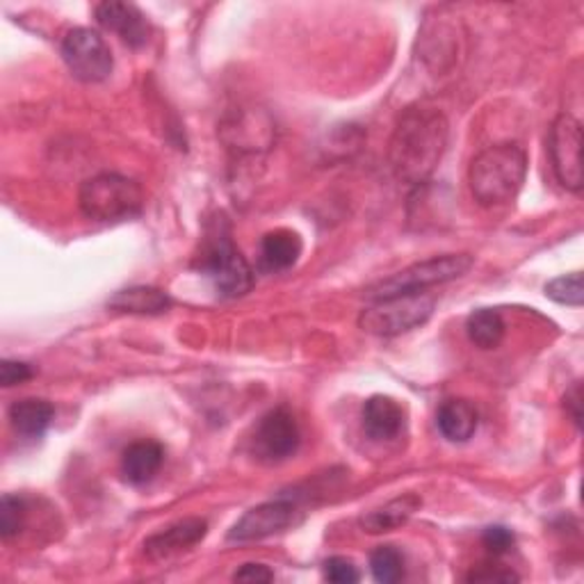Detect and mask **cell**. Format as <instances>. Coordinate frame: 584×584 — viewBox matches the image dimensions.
<instances>
[{"label": "cell", "instance_id": "6da1fadb", "mask_svg": "<svg viewBox=\"0 0 584 584\" xmlns=\"http://www.w3.org/2000/svg\"><path fill=\"white\" fill-rule=\"evenodd\" d=\"M447 121L439 110L409 108L393 131L389 162L400 181L409 185L425 183L445 153Z\"/></svg>", "mask_w": 584, "mask_h": 584}, {"label": "cell", "instance_id": "7a4b0ae2", "mask_svg": "<svg viewBox=\"0 0 584 584\" xmlns=\"http://www.w3.org/2000/svg\"><path fill=\"white\" fill-rule=\"evenodd\" d=\"M527 177V155L518 144L503 142L477 153L469 170V185L475 201L495 208L516 199Z\"/></svg>", "mask_w": 584, "mask_h": 584}, {"label": "cell", "instance_id": "3957f363", "mask_svg": "<svg viewBox=\"0 0 584 584\" xmlns=\"http://www.w3.org/2000/svg\"><path fill=\"white\" fill-rule=\"evenodd\" d=\"M78 205L92 222H121L138 218L144 208V190L121 174H99L80 185Z\"/></svg>", "mask_w": 584, "mask_h": 584}, {"label": "cell", "instance_id": "277c9868", "mask_svg": "<svg viewBox=\"0 0 584 584\" xmlns=\"http://www.w3.org/2000/svg\"><path fill=\"white\" fill-rule=\"evenodd\" d=\"M473 263L475 261L469 254H447L413 263L406 270L367 288V298L372 302H382L400 295H415V292H425L434 285H443L464 276L473 268Z\"/></svg>", "mask_w": 584, "mask_h": 584}, {"label": "cell", "instance_id": "5b68a950", "mask_svg": "<svg viewBox=\"0 0 584 584\" xmlns=\"http://www.w3.org/2000/svg\"><path fill=\"white\" fill-rule=\"evenodd\" d=\"M197 268L201 274L213 281L218 295L226 300L246 295L256 281V272L252 270V265L240 254L231 235L222 231L205 242Z\"/></svg>", "mask_w": 584, "mask_h": 584}, {"label": "cell", "instance_id": "8992f818", "mask_svg": "<svg viewBox=\"0 0 584 584\" xmlns=\"http://www.w3.org/2000/svg\"><path fill=\"white\" fill-rule=\"evenodd\" d=\"M436 309V300L425 292H415V295H400L391 300L374 302L372 306L363 309L359 315V326L372 336L393 339L409 333L413 329L423 326Z\"/></svg>", "mask_w": 584, "mask_h": 584}, {"label": "cell", "instance_id": "52a82bcc", "mask_svg": "<svg viewBox=\"0 0 584 584\" xmlns=\"http://www.w3.org/2000/svg\"><path fill=\"white\" fill-rule=\"evenodd\" d=\"M62 60L82 82H101L112 73L114 60L105 39L90 28H71L62 39Z\"/></svg>", "mask_w": 584, "mask_h": 584}, {"label": "cell", "instance_id": "ba28073f", "mask_svg": "<svg viewBox=\"0 0 584 584\" xmlns=\"http://www.w3.org/2000/svg\"><path fill=\"white\" fill-rule=\"evenodd\" d=\"M548 153L557 181L571 190L580 192L582 177V123L573 114H560L548 135Z\"/></svg>", "mask_w": 584, "mask_h": 584}, {"label": "cell", "instance_id": "9c48e42d", "mask_svg": "<svg viewBox=\"0 0 584 584\" xmlns=\"http://www.w3.org/2000/svg\"><path fill=\"white\" fill-rule=\"evenodd\" d=\"M304 518L302 510L292 500H270L254 510H249L226 534L231 544H252L290 527L300 525Z\"/></svg>", "mask_w": 584, "mask_h": 584}, {"label": "cell", "instance_id": "30bf717a", "mask_svg": "<svg viewBox=\"0 0 584 584\" xmlns=\"http://www.w3.org/2000/svg\"><path fill=\"white\" fill-rule=\"evenodd\" d=\"M300 425L288 409L265 413L254 432V454L265 464H279L300 450Z\"/></svg>", "mask_w": 584, "mask_h": 584}, {"label": "cell", "instance_id": "8fae6325", "mask_svg": "<svg viewBox=\"0 0 584 584\" xmlns=\"http://www.w3.org/2000/svg\"><path fill=\"white\" fill-rule=\"evenodd\" d=\"M99 26L114 32L123 44L133 49L144 47L149 41L151 28L144 12L133 3H119V0H108V3L97 6L94 10Z\"/></svg>", "mask_w": 584, "mask_h": 584}, {"label": "cell", "instance_id": "7c38bea8", "mask_svg": "<svg viewBox=\"0 0 584 584\" xmlns=\"http://www.w3.org/2000/svg\"><path fill=\"white\" fill-rule=\"evenodd\" d=\"M208 534V523L203 518H183L162 532L149 536L144 541V553L153 562L170 560L174 555H181L190 548H194L199 541Z\"/></svg>", "mask_w": 584, "mask_h": 584}, {"label": "cell", "instance_id": "4fadbf2b", "mask_svg": "<svg viewBox=\"0 0 584 584\" xmlns=\"http://www.w3.org/2000/svg\"><path fill=\"white\" fill-rule=\"evenodd\" d=\"M224 140L238 151L270 149L274 140V121L263 110H242L222 127Z\"/></svg>", "mask_w": 584, "mask_h": 584}, {"label": "cell", "instance_id": "5bb4252c", "mask_svg": "<svg viewBox=\"0 0 584 584\" xmlns=\"http://www.w3.org/2000/svg\"><path fill=\"white\" fill-rule=\"evenodd\" d=\"M363 432L372 441H393L404 432L406 413L402 404L389 395H372L363 404Z\"/></svg>", "mask_w": 584, "mask_h": 584}, {"label": "cell", "instance_id": "9a60e30c", "mask_svg": "<svg viewBox=\"0 0 584 584\" xmlns=\"http://www.w3.org/2000/svg\"><path fill=\"white\" fill-rule=\"evenodd\" d=\"M302 256V238L290 229H276L261 240L259 265L263 272L276 274L295 265Z\"/></svg>", "mask_w": 584, "mask_h": 584}, {"label": "cell", "instance_id": "2e32d148", "mask_svg": "<svg viewBox=\"0 0 584 584\" xmlns=\"http://www.w3.org/2000/svg\"><path fill=\"white\" fill-rule=\"evenodd\" d=\"M164 462V447L155 441H138L121 454V475L129 484L142 486L151 482Z\"/></svg>", "mask_w": 584, "mask_h": 584}, {"label": "cell", "instance_id": "e0dca14e", "mask_svg": "<svg viewBox=\"0 0 584 584\" xmlns=\"http://www.w3.org/2000/svg\"><path fill=\"white\" fill-rule=\"evenodd\" d=\"M480 425V413L469 400H447L436 413V427L450 443H469Z\"/></svg>", "mask_w": 584, "mask_h": 584}, {"label": "cell", "instance_id": "ac0fdd59", "mask_svg": "<svg viewBox=\"0 0 584 584\" xmlns=\"http://www.w3.org/2000/svg\"><path fill=\"white\" fill-rule=\"evenodd\" d=\"M56 409L47 400H19L10 406V423L14 432L23 439H41L53 423Z\"/></svg>", "mask_w": 584, "mask_h": 584}, {"label": "cell", "instance_id": "d6986e66", "mask_svg": "<svg viewBox=\"0 0 584 584\" xmlns=\"http://www.w3.org/2000/svg\"><path fill=\"white\" fill-rule=\"evenodd\" d=\"M423 507V500L415 495V493H406L400 495L391 503H386L384 507L374 510L370 514H365L361 518V527L367 534H384V532H393L397 527H402L404 523H409V518Z\"/></svg>", "mask_w": 584, "mask_h": 584}, {"label": "cell", "instance_id": "ffe728a7", "mask_svg": "<svg viewBox=\"0 0 584 584\" xmlns=\"http://www.w3.org/2000/svg\"><path fill=\"white\" fill-rule=\"evenodd\" d=\"M108 309L131 315H162L172 309V300L167 292L158 288L138 285L117 292V295L108 302Z\"/></svg>", "mask_w": 584, "mask_h": 584}, {"label": "cell", "instance_id": "44dd1931", "mask_svg": "<svg viewBox=\"0 0 584 584\" xmlns=\"http://www.w3.org/2000/svg\"><path fill=\"white\" fill-rule=\"evenodd\" d=\"M505 320L493 309H480L469 315L466 333L475 348L480 350H495L505 339Z\"/></svg>", "mask_w": 584, "mask_h": 584}, {"label": "cell", "instance_id": "7402d4cb", "mask_svg": "<svg viewBox=\"0 0 584 584\" xmlns=\"http://www.w3.org/2000/svg\"><path fill=\"white\" fill-rule=\"evenodd\" d=\"M372 577L382 584H395L404 577V555L395 546H380L370 555Z\"/></svg>", "mask_w": 584, "mask_h": 584}, {"label": "cell", "instance_id": "603a6c76", "mask_svg": "<svg viewBox=\"0 0 584 584\" xmlns=\"http://www.w3.org/2000/svg\"><path fill=\"white\" fill-rule=\"evenodd\" d=\"M546 295L564 306H582L584 302V288H582V274L573 272L566 276H557L546 285Z\"/></svg>", "mask_w": 584, "mask_h": 584}, {"label": "cell", "instance_id": "cb8c5ba5", "mask_svg": "<svg viewBox=\"0 0 584 584\" xmlns=\"http://www.w3.org/2000/svg\"><path fill=\"white\" fill-rule=\"evenodd\" d=\"M26 503L23 497L6 493L3 500H0V536L10 541L23 530L26 523Z\"/></svg>", "mask_w": 584, "mask_h": 584}, {"label": "cell", "instance_id": "d4e9b609", "mask_svg": "<svg viewBox=\"0 0 584 584\" xmlns=\"http://www.w3.org/2000/svg\"><path fill=\"white\" fill-rule=\"evenodd\" d=\"M324 580L333 584H354L361 580V573L348 557H329L324 562Z\"/></svg>", "mask_w": 584, "mask_h": 584}, {"label": "cell", "instance_id": "484cf974", "mask_svg": "<svg viewBox=\"0 0 584 584\" xmlns=\"http://www.w3.org/2000/svg\"><path fill=\"white\" fill-rule=\"evenodd\" d=\"M514 541H516V538H514L512 530H507V527H503V525H491V527H486L484 534H482L484 548H486L491 555H495V557L507 555V553L514 548Z\"/></svg>", "mask_w": 584, "mask_h": 584}, {"label": "cell", "instance_id": "4316f807", "mask_svg": "<svg viewBox=\"0 0 584 584\" xmlns=\"http://www.w3.org/2000/svg\"><path fill=\"white\" fill-rule=\"evenodd\" d=\"M32 377V370L23 361H3L0 365V382H3L6 389L19 386Z\"/></svg>", "mask_w": 584, "mask_h": 584}, {"label": "cell", "instance_id": "83f0119b", "mask_svg": "<svg viewBox=\"0 0 584 584\" xmlns=\"http://www.w3.org/2000/svg\"><path fill=\"white\" fill-rule=\"evenodd\" d=\"M564 411L568 413V419L573 421V425L580 430L582 425V386L580 382H575L566 395H564Z\"/></svg>", "mask_w": 584, "mask_h": 584}, {"label": "cell", "instance_id": "f1b7e54d", "mask_svg": "<svg viewBox=\"0 0 584 584\" xmlns=\"http://www.w3.org/2000/svg\"><path fill=\"white\" fill-rule=\"evenodd\" d=\"M235 582H272L274 573L265 564H244L240 571L233 575Z\"/></svg>", "mask_w": 584, "mask_h": 584}, {"label": "cell", "instance_id": "f546056e", "mask_svg": "<svg viewBox=\"0 0 584 584\" xmlns=\"http://www.w3.org/2000/svg\"><path fill=\"white\" fill-rule=\"evenodd\" d=\"M516 580H518L516 573H512V571H497V568H493V571L482 568V571H473V573L469 575V582H516Z\"/></svg>", "mask_w": 584, "mask_h": 584}]
</instances>
